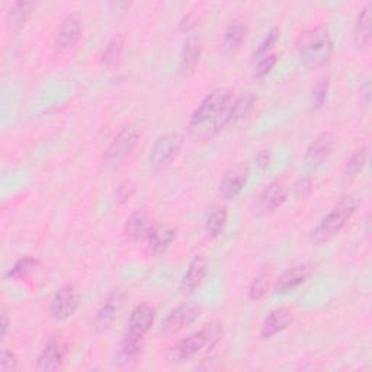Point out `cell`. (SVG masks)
Wrapping results in <instances>:
<instances>
[{"mask_svg":"<svg viewBox=\"0 0 372 372\" xmlns=\"http://www.w3.org/2000/svg\"><path fill=\"white\" fill-rule=\"evenodd\" d=\"M233 105V92L227 88L214 89L193 111L189 121V133L195 138L214 137L228 124V113Z\"/></svg>","mask_w":372,"mask_h":372,"instance_id":"obj_1","label":"cell"},{"mask_svg":"<svg viewBox=\"0 0 372 372\" xmlns=\"http://www.w3.org/2000/svg\"><path fill=\"white\" fill-rule=\"evenodd\" d=\"M359 205L361 199L358 195L351 193L343 196L311 232V240L314 243L322 244L336 237L351 221Z\"/></svg>","mask_w":372,"mask_h":372,"instance_id":"obj_2","label":"cell"},{"mask_svg":"<svg viewBox=\"0 0 372 372\" xmlns=\"http://www.w3.org/2000/svg\"><path fill=\"white\" fill-rule=\"evenodd\" d=\"M222 337V325L220 322H211L201 330L179 340L167 351V359L171 362H184L192 356L213 351Z\"/></svg>","mask_w":372,"mask_h":372,"instance_id":"obj_3","label":"cell"},{"mask_svg":"<svg viewBox=\"0 0 372 372\" xmlns=\"http://www.w3.org/2000/svg\"><path fill=\"white\" fill-rule=\"evenodd\" d=\"M297 51L301 60L310 67H322L332 59L334 45L326 26H316L304 31L297 40Z\"/></svg>","mask_w":372,"mask_h":372,"instance_id":"obj_4","label":"cell"},{"mask_svg":"<svg viewBox=\"0 0 372 372\" xmlns=\"http://www.w3.org/2000/svg\"><path fill=\"white\" fill-rule=\"evenodd\" d=\"M182 145L184 137L179 133H167L164 135H160L156 140L149 154L150 166L153 169H160L169 164L179 154Z\"/></svg>","mask_w":372,"mask_h":372,"instance_id":"obj_5","label":"cell"},{"mask_svg":"<svg viewBox=\"0 0 372 372\" xmlns=\"http://www.w3.org/2000/svg\"><path fill=\"white\" fill-rule=\"evenodd\" d=\"M80 298L73 285L67 283L60 287L52 295L48 311L50 316L57 322H64L74 316V312L79 310Z\"/></svg>","mask_w":372,"mask_h":372,"instance_id":"obj_6","label":"cell"},{"mask_svg":"<svg viewBox=\"0 0 372 372\" xmlns=\"http://www.w3.org/2000/svg\"><path fill=\"white\" fill-rule=\"evenodd\" d=\"M199 316H201V308L193 304H182L171 311L163 319L160 325V333L166 336L176 334L181 330L193 325Z\"/></svg>","mask_w":372,"mask_h":372,"instance_id":"obj_7","label":"cell"},{"mask_svg":"<svg viewBox=\"0 0 372 372\" xmlns=\"http://www.w3.org/2000/svg\"><path fill=\"white\" fill-rule=\"evenodd\" d=\"M138 140H140V131L133 125L125 127L111 142V146L105 153V159L113 164L124 162L137 147Z\"/></svg>","mask_w":372,"mask_h":372,"instance_id":"obj_8","label":"cell"},{"mask_svg":"<svg viewBox=\"0 0 372 372\" xmlns=\"http://www.w3.org/2000/svg\"><path fill=\"white\" fill-rule=\"evenodd\" d=\"M156 319V310L150 304H138L133 308L127 323V334L145 339Z\"/></svg>","mask_w":372,"mask_h":372,"instance_id":"obj_9","label":"cell"},{"mask_svg":"<svg viewBox=\"0 0 372 372\" xmlns=\"http://www.w3.org/2000/svg\"><path fill=\"white\" fill-rule=\"evenodd\" d=\"M208 266L207 257L204 254H196L184 274L181 281V291L184 294H193L204 283L208 275Z\"/></svg>","mask_w":372,"mask_h":372,"instance_id":"obj_10","label":"cell"},{"mask_svg":"<svg viewBox=\"0 0 372 372\" xmlns=\"http://www.w3.org/2000/svg\"><path fill=\"white\" fill-rule=\"evenodd\" d=\"M314 272V266L311 264H300L285 271L275 283L276 294H288L303 285Z\"/></svg>","mask_w":372,"mask_h":372,"instance_id":"obj_11","label":"cell"},{"mask_svg":"<svg viewBox=\"0 0 372 372\" xmlns=\"http://www.w3.org/2000/svg\"><path fill=\"white\" fill-rule=\"evenodd\" d=\"M83 33V25L79 16L76 15H69L66 16L59 28V34H57V48L62 52H70L77 43L80 41Z\"/></svg>","mask_w":372,"mask_h":372,"instance_id":"obj_12","label":"cell"},{"mask_svg":"<svg viewBox=\"0 0 372 372\" xmlns=\"http://www.w3.org/2000/svg\"><path fill=\"white\" fill-rule=\"evenodd\" d=\"M66 345L60 339H50L37 359V369L43 372L57 371L66 358Z\"/></svg>","mask_w":372,"mask_h":372,"instance_id":"obj_13","label":"cell"},{"mask_svg":"<svg viewBox=\"0 0 372 372\" xmlns=\"http://www.w3.org/2000/svg\"><path fill=\"white\" fill-rule=\"evenodd\" d=\"M123 303H124V293L121 290H113L106 297V300L98 310L95 317V325L99 330L105 332L112 326V323L115 322L118 316V311L123 307Z\"/></svg>","mask_w":372,"mask_h":372,"instance_id":"obj_14","label":"cell"},{"mask_svg":"<svg viewBox=\"0 0 372 372\" xmlns=\"http://www.w3.org/2000/svg\"><path fill=\"white\" fill-rule=\"evenodd\" d=\"M293 323V312L287 307H278L272 310L266 319L264 320L262 329H261V336L264 339H271L276 336L278 333L283 332L290 325Z\"/></svg>","mask_w":372,"mask_h":372,"instance_id":"obj_15","label":"cell"},{"mask_svg":"<svg viewBox=\"0 0 372 372\" xmlns=\"http://www.w3.org/2000/svg\"><path fill=\"white\" fill-rule=\"evenodd\" d=\"M334 147L336 137L330 133H325L311 141V145L305 152V162L310 164H320L330 157Z\"/></svg>","mask_w":372,"mask_h":372,"instance_id":"obj_16","label":"cell"},{"mask_svg":"<svg viewBox=\"0 0 372 372\" xmlns=\"http://www.w3.org/2000/svg\"><path fill=\"white\" fill-rule=\"evenodd\" d=\"M288 198V192L285 186L279 182H271L259 195L257 199V207L264 213H272L281 208Z\"/></svg>","mask_w":372,"mask_h":372,"instance_id":"obj_17","label":"cell"},{"mask_svg":"<svg viewBox=\"0 0 372 372\" xmlns=\"http://www.w3.org/2000/svg\"><path fill=\"white\" fill-rule=\"evenodd\" d=\"M249 178V169L244 166L235 167L222 178L220 184V192L225 199L236 198L246 186Z\"/></svg>","mask_w":372,"mask_h":372,"instance_id":"obj_18","label":"cell"},{"mask_svg":"<svg viewBox=\"0 0 372 372\" xmlns=\"http://www.w3.org/2000/svg\"><path fill=\"white\" fill-rule=\"evenodd\" d=\"M372 38V4H366L355 22L354 41L359 50H366Z\"/></svg>","mask_w":372,"mask_h":372,"instance_id":"obj_19","label":"cell"},{"mask_svg":"<svg viewBox=\"0 0 372 372\" xmlns=\"http://www.w3.org/2000/svg\"><path fill=\"white\" fill-rule=\"evenodd\" d=\"M154 228V222L146 211H135L127 220L125 230L128 236L135 240H147L152 230Z\"/></svg>","mask_w":372,"mask_h":372,"instance_id":"obj_20","label":"cell"},{"mask_svg":"<svg viewBox=\"0 0 372 372\" xmlns=\"http://www.w3.org/2000/svg\"><path fill=\"white\" fill-rule=\"evenodd\" d=\"M175 239H176V232L171 227L154 225L150 236L147 237V243L154 254H162L170 247V244L174 243Z\"/></svg>","mask_w":372,"mask_h":372,"instance_id":"obj_21","label":"cell"},{"mask_svg":"<svg viewBox=\"0 0 372 372\" xmlns=\"http://www.w3.org/2000/svg\"><path fill=\"white\" fill-rule=\"evenodd\" d=\"M256 101L257 96L253 92H246L242 96H239L230 108V113H228V124H236L244 120L252 112Z\"/></svg>","mask_w":372,"mask_h":372,"instance_id":"obj_22","label":"cell"},{"mask_svg":"<svg viewBox=\"0 0 372 372\" xmlns=\"http://www.w3.org/2000/svg\"><path fill=\"white\" fill-rule=\"evenodd\" d=\"M199 54H201V41H199V38L191 35L185 41L181 55V70L184 73L192 72L195 69L199 60Z\"/></svg>","mask_w":372,"mask_h":372,"instance_id":"obj_23","label":"cell"},{"mask_svg":"<svg viewBox=\"0 0 372 372\" xmlns=\"http://www.w3.org/2000/svg\"><path fill=\"white\" fill-rule=\"evenodd\" d=\"M37 8L35 2H28V0H18V2H13L9 8L8 12V23L12 28H19L22 25H25V22L28 21L34 12V9Z\"/></svg>","mask_w":372,"mask_h":372,"instance_id":"obj_24","label":"cell"},{"mask_svg":"<svg viewBox=\"0 0 372 372\" xmlns=\"http://www.w3.org/2000/svg\"><path fill=\"white\" fill-rule=\"evenodd\" d=\"M246 23L243 21H233L228 23L224 33V45L227 50H237L246 37Z\"/></svg>","mask_w":372,"mask_h":372,"instance_id":"obj_25","label":"cell"},{"mask_svg":"<svg viewBox=\"0 0 372 372\" xmlns=\"http://www.w3.org/2000/svg\"><path fill=\"white\" fill-rule=\"evenodd\" d=\"M228 220V211L225 207L213 208L205 218V232L211 237H217L222 233Z\"/></svg>","mask_w":372,"mask_h":372,"instance_id":"obj_26","label":"cell"},{"mask_svg":"<svg viewBox=\"0 0 372 372\" xmlns=\"http://www.w3.org/2000/svg\"><path fill=\"white\" fill-rule=\"evenodd\" d=\"M123 52H124V38L121 35L113 37L108 43V45L102 54V63L108 67L118 64L121 60V57H123Z\"/></svg>","mask_w":372,"mask_h":372,"instance_id":"obj_27","label":"cell"},{"mask_svg":"<svg viewBox=\"0 0 372 372\" xmlns=\"http://www.w3.org/2000/svg\"><path fill=\"white\" fill-rule=\"evenodd\" d=\"M269 272L261 271L253 279L250 288H249V300L252 301H259L262 300L269 288Z\"/></svg>","mask_w":372,"mask_h":372,"instance_id":"obj_28","label":"cell"},{"mask_svg":"<svg viewBox=\"0 0 372 372\" xmlns=\"http://www.w3.org/2000/svg\"><path fill=\"white\" fill-rule=\"evenodd\" d=\"M366 160H368V149L366 147H361L358 149L352 156L351 159L348 160V164H346V175L348 178H356L361 171L363 170L365 164H366Z\"/></svg>","mask_w":372,"mask_h":372,"instance_id":"obj_29","label":"cell"},{"mask_svg":"<svg viewBox=\"0 0 372 372\" xmlns=\"http://www.w3.org/2000/svg\"><path fill=\"white\" fill-rule=\"evenodd\" d=\"M40 265V261L35 259V257H31V256H26V257H22V259H19L11 269L9 272L6 274L9 278H22L28 274H31L33 271H35Z\"/></svg>","mask_w":372,"mask_h":372,"instance_id":"obj_30","label":"cell"},{"mask_svg":"<svg viewBox=\"0 0 372 372\" xmlns=\"http://www.w3.org/2000/svg\"><path fill=\"white\" fill-rule=\"evenodd\" d=\"M142 340L145 339H140V337H134L130 334H124V339L121 342V355L124 356V359H134L141 348H142Z\"/></svg>","mask_w":372,"mask_h":372,"instance_id":"obj_31","label":"cell"},{"mask_svg":"<svg viewBox=\"0 0 372 372\" xmlns=\"http://www.w3.org/2000/svg\"><path fill=\"white\" fill-rule=\"evenodd\" d=\"M278 40H279V30L276 26H274V28H271L269 33L265 35V38L262 40L259 47H257V50L254 52L256 59H261V57H264V55L272 54V50L276 47Z\"/></svg>","mask_w":372,"mask_h":372,"instance_id":"obj_32","label":"cell"},{"mask_svg":"<svg viewBox=\"0 0 372 372\" xmlns=\"http://www.w3.org/2000/svg\"><path fill=\"white\" fill-rule=\"evenodd\" d=\"M327 94H329V80L322 79L312 88V94H311V109L312 111H317L325 105L327 99Z\"/></svg>","mask_w":372,"mask_h":372,"instance_id":"obj_33","label":"cell"},{"mask_svg":"<svg viewBox=\"0 0 372 372\" xmlns=\"http://www.w3.org/2000/svg\"><path fill=\"white\" fill-rule=\"evenodd\" d=\"M276 62H278V59H276L275 52L264 55V57H261V59H257L256 66H254V77L256 79L266 77L272 72V69L276 66Z\"/></svg>","mask_w":372,"mask_h":372,"instance_id":"obj_34","label":"cell"},{"mask_svg":"<svg viewBox=\"0 0 372 372\" xmlns=\"http://www.w3.org/2000/svg\"><path fill=\"white\" fill-rule=\"evenodd\" d=\"M18 369V356L9 349L0 354V372H15Z\"/></svg>","mask_w":372,"mask_h":372,"instance_id":"obj_35","label":"cell"},{"mask_svg":"<svg viewBox=\"0 0 372 372\" xmlns=\"http://www.w3.org/2000/svg\"><path fill=\"white\" fill-rule=\"evenodd\" d=\"M133 193H134V184L131 181H125L117 189V201L120 204H124V203L130 201V198L133 196Z\"/></svg>","mask_w":372,"mask_h":372,"instance_id":"obj_36","label":"cell"},{"mask_svg":"<svg viewBox=\"0 0 372 372\" xmlns=\"http://www.w3.org/2000/svg\"><path fill=\"white\" fill-rule=\"evenodd\" d=\"M359 95H361V103L365 105V106H368L369 102H371V84H369V81H365V83L361 86Z\"/></svg>","mask_w":372,"mask_h":372,"instance_id":"obj_37","label":"cell"},{"mask_svg":"<svg viewBox=\"0 0 372 372\" xmlns=\"http://www.w3.org/2000/svg\"><path fill=\"white\" fill-rule=\"evenodd\" d=\"M256 160H257V163H259V166L266 167L269 164V153L268 152H261L259 154H257Z\"/></svg>","mask_w":372,"mask_h":372,"instance_id":"obj_38","label":"cell"},{"mask_svg":"<svg viewBox=\"0 0 372 372\" xmlns=\"http://www.w3.org/2000/svg\"><path fill=\"white\" fill-rule=\"evenodd\" d=\"M0 326H2V337H5L8 333V329H9V319L6 316V312L2 314V323H0Z\"/></svg>","mask_w":372,"mask_h":372,"instance_id":"obj_39","label":"cell"}]
</instances>
